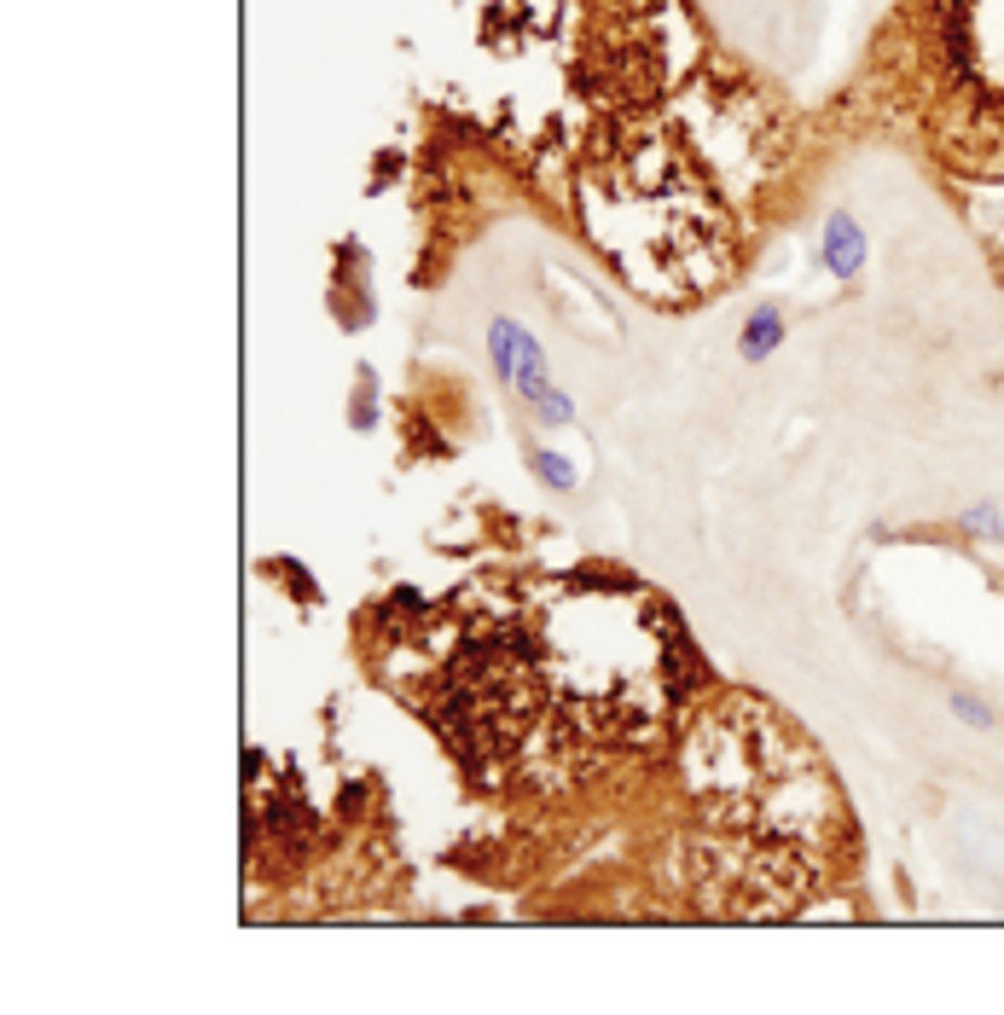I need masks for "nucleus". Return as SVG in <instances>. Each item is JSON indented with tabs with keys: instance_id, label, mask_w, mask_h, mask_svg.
<instances>
[{
	"instance_id": "obj_5",
	"label": "nucleus",
	"mask_w": 1004,
	"mask_h": 1015,
	"mask_svg": "<svg viewBox=\"0 0 1004 1015\" xmlns=\"http://www.w3.org/2000/svg\"><path fill=\"white\" fill-rule=\"evenodd\" d=\"M529 406H534V418H541V424H569V418H575V401H569L563 389H551V383L534 389Z\"/></svg>"
},
{
	"instance_id": "obj_8",
	"label": "nucleus",
	"mask_w": 1004,
	"mask_h": 1015,
	"mask_svg": "<svg viewBox=\"0 0 1004 1015\" xmlns=\"http://www.w3.org/2000/svg\"><path fill=\"white\" fill-rule=\"evenodd\" d=\"M952 708H958V714H964L969 725H993V714H987L981 702H969V697H952Z\"/></svg>"
},
{
	"instance_id": "obj_1",
	"label": "nucleus",
	"mask_w": 1004,
	"mask_h": 1015,
	"mask_svg": "<svg viewBox=\"0 0 1004 1015\" xmlns=\"http://www.w3.org/2000/svg\"><path fill=\"white\" fill-rule=\"evenodd\" d=\"M541 702L529 690V668L506 645H471V656L447 673V732L459 749H506L529 725V708Z\"/></svg>"
},
{
	"instance_id": "obj_4",
	"label": "nucleus",
	"mask_w": 1004,
	"mask_h": 1015,
	"mask_svg": "<svg viewBox=\"0 0 1004 1015\" xmlns=\"http://www.w3.org/2000/svg\"><path fill=\"white\" fill-rule=\"evenodd\" d=\"M778 343H784V314L778 308H755V314H749V326H744V337H738V354H744L749 366H761Z\"/></svg>"
},
{
	"instance_id": "obj_3",
	"label": "nucleus",
	"mask_w": 1004,
	"mask_h": 1015,
	"mask_svg": "<svg viewBox=\"0 0 1004 1015\" xmlns=\"http://www.w3.org/2000/svg\"><path fill=\"white\" fill-rule=\"evenodd\" d=\"M818 262H825L836 279H860V267H865V232H860V221H853V215H830V221H825Z\"/></svg>"
},
{
	"instance_id": "obj_7",
	"label": "nucleus",
	"mask_w": 1004,
	"mask_h": 1015,
	"mask_svg": "<svg viewBox=\"0 0 1004 1015\" xmlns=\"http://www.w3.org/2000/svg\"><path fill=\"white\" fill-rule=\"evenodd\" d=\"M964 529H969V534H981V540H993V534H999V517H993V505H976V511L964 517Z\"/></svg>"
},
{
	"instance_id": "obj_6",
	"label": "nucleus",
	"mask_w": 1004,
	"mask_h": 1015,
	"mask_svg": "<svg viewBox=\"0 0 1004 1015\" xmlns=\"http://www.w3.org/2000/svg\"><path fill=\"white\" fill-rule=\"evenodd\" d=\"M534 470H541V482L558 487V494H569V487H575V470H569V459H558V453H546V447H534Z\"/></svg>"
},
{
	"instance_id": "obj_2",
	"label": "nucleus",
	"mask_w": 1004,
	"mask_h": 1015,
	"mask_svg": "<svg viewBox=\"0 0 1004 1015\" xmlns=\"http://www.w3.org/2000/svg\"><path fill=\"white\" fill-rule=\"evenodd\" d=\"M488 354H494L499 383L517 389L523 401L546 383V348L534 343V337L517 326V319H494V331H488Z\"/></svg>"
}]
</instances>
